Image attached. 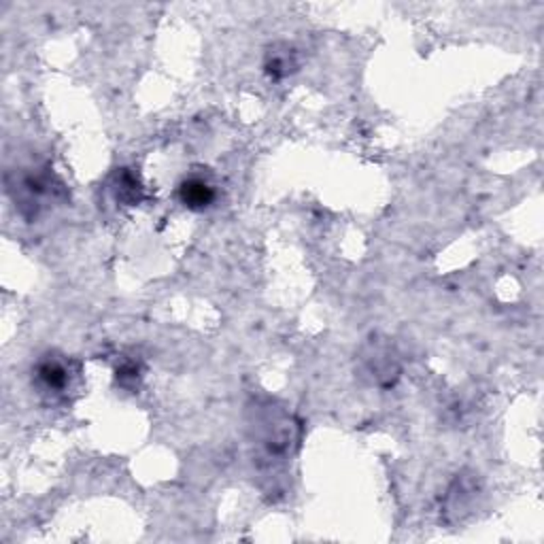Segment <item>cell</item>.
<instances>
[{
	"mask_svg": "<svg viewBox=\"0 0 544 544\" xmlns=\"http://www.w3.org/2000/svg\"><path fill=\"white\" fill-rule=\"evenodd\" d=\"M9 194L13 196L15 207L24 217H37L41 208L47 207L49 200H53L62 185H53V175L49 173H24L15 175V181L7 179Z\"/></svg>",
	"mask_w": 544,
	"mask_h": 544,
	"instance_id": "obj_1",
	"label": "cell"
},
{
	"mask_svg": "<svg viewBox=\"0 0 544 544\" xmlns=\"http://www.w3.org/2000/svg\"><path fill=\"white\" fill-rule=\"evenodd\" d=\"M366 372L372 375V381L378 385L394 383V378L400 375V366L395 361V355H392L387 345H377V347L368 349V355L364 357Z\"/></svg>",
	"mask_w": 544,
	"mask_h": 544,
	"instance_id": "obj_2",
	"label": "cell"
},
{
	"mask_svg": "<svg viewBox=\"0 0 544 544\" xmlns=\"http://www.w3.org/2000/svg\"><path fill=\"white\" fill-rule=\"evenodd\" d=\"M215 188L202 177H190L179 185L181 205L190 211H205L215 202Z\"/></svg>",
	"mask_w": 544,
	"mask_h": 544,
	"instance_id": "obj_3",
	"label": "cell"
},
{
	"mask_svg": "<svg viewBox=\"0 0 544 544\" xmlns=\"http://www.w3.org/2000/svg\"><path fill=\"white\" fill-rule=\"evenodd\" d=\"M35 375L37 381L41 383V387L45 389V392H53V394H62L66 389V385L70 381V370L66 368L64 361H60L58 357H43L41 361H38L35 368Z\"/></svg>",
	"mask_w": 544,
	"mask_h": 544,
	"instance_id": "obj_4",
	"label": "cell"
},
{
	"mask_svg": "<svg viewBox=\"0 0 544 544\" xmlns=\"http://www.w3.org/2000/svg\"><path fill=\"white\" fill-rule=\"evenodd\" d=\"M264 69H266V73L271 75L272 79H285V77L298 69L296 53L291 52L289 47H272L271 52L266 53V60H264Z\"/></svg>",
	"mask_w": 544,
	"mask_h": 544,
	"instance_id": "obj_5",
	"label": "cell"
},
{
	"mask_svg": "<svg viewBox=\"0 0 544 544\" xmlns=\"http://www.w3.org/2000/svg\"><path fill=\"white\" fill-rule=\"evenodd\" d=\"M115 198L119 202H126V205H136L141 200L142 188L139 183V179L130 173L128 168H122L118 175H115Z\"/></svg>",
	"mask_w": 544,
	"mask_h": 544,
	"instance_id": "obj_6",
	"label": "cell"
}]
</instances>
